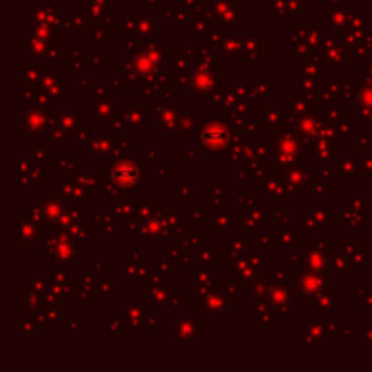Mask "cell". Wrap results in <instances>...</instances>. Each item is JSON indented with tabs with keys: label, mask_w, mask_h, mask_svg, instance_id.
<instances>
[{
	"label": "cell",
	"mask_w": 372,
	"mask_h": 372,
	"mask_svg": "<svg viewBox=\"0 0 372 372\" xmlns=\"http://www.w3.org/2000/svg\"><path fill=\"white\" fill-rule=\"evenodd\" d=\"M113 176H115V180L120 184L122 187H128L137 182L138 169L133 166V164H129V162H124V164H118V166L115 167Z\"/></svg>",
	"instance_id": "6da1fadb"
}]
</instances>
